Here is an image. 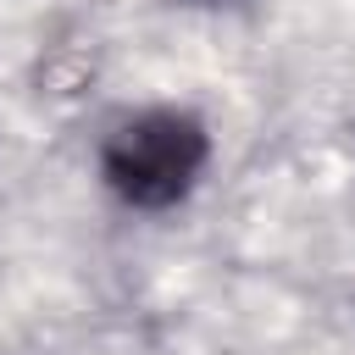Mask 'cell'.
Returning <instances> with one entry per match:
<instances>
[{"instance_id":"1","label":"cell","mask_w":355,"mask_h":355,"mask_svg":"<svg viewBox=\"0 0 355 355\" xmlns=\"http://www.w3.org/2000/svg\"><path fill=\"white\" fill-rule=\"evenodd\" d=\"M205 155H211V133L194 111H178V105H161V111H139L128 116L105 150H100V172L111 183L116 200L139 205V211H166L178 205L200 172H205Z\"/></svg>"}]
</instances>
